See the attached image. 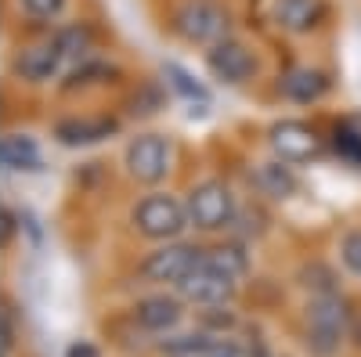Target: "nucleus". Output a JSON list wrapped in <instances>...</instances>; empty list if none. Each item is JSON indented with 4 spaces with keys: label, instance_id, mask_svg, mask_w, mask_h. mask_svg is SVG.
<instances>
[{
    "label": "nucleus",
    "instance_id": "obj_1",
    "mask_svg": "<svg viewBox=\"0 0 361 357\" xmlns=\"http://www.w3.org/2000/svg\"><path fill=\"white\" fill-rule=\"evenodd\" d=\"M343 332H347V303L340 300L336 292L314 296L311 307H307V336H311V346L318 353H333L340 346Z\"/></svg>",
    "mask_w": 361,
    "mask_h": 357
},
{
    "label": "nucleus",
    "instance_id": "obj_2",
    "mask_svg": "<svg viewBox=\"0 0 361 357\" xmlns=\"http://www.w3.org/2000/svg\"><path fill=\"white\" fill-rule=\"evenodd\" d=\"M177 33L188 44L217 47V44L228 40V15L214 4H206V0H195V4L177 11Z\"/></svg>",
    "mask_w": 361,
    "mask_h": 357
},
{
    "label": "nucleus",
    "instance_id": "obj_3",
    "mask_svg": "<svg viewBox=\"0 0 361 357\" xmlns=\"http://www.w3.org/2000/svg\"><path fill=\"white\" fill-rule=\"evenodd\" d=\"M185 220H188V213L180 210V202H173L170 195H148L134 210V224L148 238H177L185 231Z\"/></svg>",
    "mask_w": 361,
    "mask_h": 357
},
{
    "label": "nucleus",
    "instance_id": "obj_4",
    "mask_svg": "<svg viewBox=\"0 0 361 357\" xmlns=\"http://www.w3.org/2000/svg\"><path fill=\"white\" fill-rule=\"evenodd\" d=\"M188 217L202 231H217L235 217V199L221 181H206V184L192 188V195H188Z\"/></svg>",
    "mask_w": 361,
    "mask_h": 357
},
{
    "label": "nucleus",
    "instance_id": "obj_5",
    "mask_svg": "<svg viewBox=\"0 0 361 357\" xmlns=\"http://www.w3.org/2000/svg\"><path fill=\"white\" fill-rule=\"evenodd\" d=\"M127 170L145 184H156L170 170V148L159 134H141L127 144Z\"/></svg>",
    "mask_w": 361,
    "mask_h": 357
},
{
    "label": "nucleus",
    "instance_id": "obj_6",
    "mask_svg": "<svg viewBox=\"0 0 361 357\" xmlns=\"http://www.w3.org/2000/svg\"><path fill=\"white\" fill-rule=\"evenodd\" d=\"M177 289L185 292L188 300H195V303H224L228 296L235 292V278L228 271H221L209 256H202V263Z\"/></svg>",
    "mask_w": 361,
    "mask_h": 357
},
{
    "label": "nucleus",
    "instance_id": "obj_7",
    "mask_svg": "<svg viewBox=\"0 0 361 357\" xmlns=\"http://www.w3.org/2000/svg\"><path fill=\"white\" fill-rule=\"evenodd\" d=\"M206 69L214 73V80L221 83H246L253 73H257V58L250 54L246 44H238V40H224L217 47H209L206 54Z\"/></svg>",
    "mask_w": 361,
    "mask_h": 357
},
{
    "label": "nucleus",
    "instance_id": "obj_8",
    "mask_svg": "<svg viewBox=\"0 0 361 357\" xmlns=\"http://www.w3.org/2000/svg\"><path fill=\"white\" fill-rule=\"evenodd\" d=\"M199 263H202V249H195V246H163L145 260V275L152 282L180 285Z\"/></svg>",
    "mask_w": 361,
    "mask_h": 357
},
{
    "label": "nucleus",
    "instance_id": "obj_9",
    "mask_svg": "<svg viewBox=\"0 0 361 357\" xmlns=\"http://www.w3.org/2000/svg\"><path fill=\"white\" fill-rule=\"evenodd\" d=\"M271 144H275V152L282 156V163H300V159H311L322 141L311 127L296 123V119H286V123H275L271 127Z\"/></svg>",
    "mask_w": 361,
    "mask_h": 357
},
{
    "label": "nucleus",
    "instance_id": "obj_10",
    "mask_svg": "<svg viewBox=\"0 0 361 357\" xmlns=\"http://www.w3.org/2000/svg\"><path fill=\"white\" fill-rule=\"evenodd\" d=\"M62 62H66V58H62V51H58L54 40H51V44H33V47H25V51L15 58V73H18L22 80L40 83V80H51Z\"/></svg>",
    "mask_w": 361,
    "mask_h": 357
},
{
    "label": "nucleus",
    "instance_id": "obj_11",
    "mask_svg": "<svg viewBox=\"0 0 361 357\" xmlns=\"http://www.w3.org/2000/svg\"><path fill=\"white\" fill-rule=\"evenodd\" d=\"M325 91H329L325 73H322V69H311V65L293 69V73L282 80V94H286L289 101H296V105H311V101H318Z\"/></svg>",
    "mask_w": 361,
    "mask_h": 357
},
{
    "label": "nucleus",
    "instance_id": "obj_12",
    "mask_svg": "<svg viewBox=\"0 0 361 357\" xmlns=\"http://www.w3.org/2000/svg\"><path fill=\"white\" fill-rule=\"evenodd\" d=\"M112 130H116L112 119H62L54 127V137L69 148H83V144H94V141L109 137Z\"/></svg>",
    "mask_w": 361,
    "mask_h": 357
},
{
    "label": "nucleus",
    "instance_id": "obj_13",
    "mask_svg": "<svg viewBox=\"0 0 361 357\" xmlns=\"http://www.w3.org/2000/svg\"><path fill=\"white\" fill-rule=\"evenodd\" d=\"M275 18L289 33H307L322 18V0H275Z\"/></svg>",
    "mask_w": 361,
    "mask_h": 357
},
{
    "label": "nucleus",
    "instance_id": "obj_14",
    "mask_svg": "<svg viewBox=\"0 0 361 357\" xmlns=\"http://www.w3.org/2000/svg\"><path fill=\"white\" fill-rule=\"evenodd\" d=\"M0 163L8 170H40V148L29 134H8L0 141Z\"/></svg>",
    "mask_w": 361,
    "mask_h": 357
},
{
    "label": "nucleus",
    "instance_id": "obj_15",
    "mask_svg": "<svg viewBox=\"0 0 361 357\" xmlns=\"http://www.w3.org/2000/svg\"><path fill=\"white\" fill-rule=\"evenodd\" d=\"M180 311L173 300H166V296H152V300H141L137 303V321L145 325V329H152V332H163L170 329V325H177Z\"/></svg>",
    "mask_w": 361,
    "mask_h": 357
},
{
    "label": "nucleus",
    "instance_id": "obj_16",
    "mask_svg": "<svg viewBox=\"0 0 361 357\" xmlns=\"http://www.w3.org/2000/svg\"><path fill=\"white\" fill-rule=\"evenodd\" d=\"M257 184L271 195V199H289L296 192V177L286 163H260L257 170Z\"/></svg>",
    "mask_w": 361,
    "mask_h": 357
},
{
    "label": "nucleus",
    "instance_id": "obj_17",
    "mask_svg": "<svg viewBox=\"0 0 361 357\" xmlns=\"http://www.w3.org/2000/svg\"><path fill=\"white\" fill-rule=\"evenodd\" d=\"M333 148L340 152V159H347L350 166H357V170H361V134H357V130L340 127V130H336V137H333Z\"/></svg>",
    "mask_w": 361,
    "mask_h": 357
},
{
    "label": "nucleus",
    "instance_id": "obj_18",
    "mask_svg": "<svg viewBox=\"0 0 361 357\" xmlns=\"http://www.w3.org/2000/svg\"><path fill=\"white\" fill-rule=\"evenodd\" d=\"M166 80H170V87H173L177 94L206 101V87H202V83H195V80H192V73H185L180 65H166Z\"/></svg>",
    "mask_w": 361,
    "mask_h": 357
},
{
    "label": "nucleus",
    "instance_id": "obj_19",
    "mask_svg": "<svg viewBox=\"0 0 361 357\" xmlns=\"http://www.w3.org/2000/svg\"><path fill=\"white\" fill-rule=\"evenodd\" d=\"M209 260H214L221 271H228L231 278H238V275L246 271V256L238 253L235 246H221V249H214V253H209Z\"/></svg>",
    "mask_w": 361,
    "mask_h": 357
},
{
    "label": "nucleus",
    "instance_id": "obj_20",
    "mask_svg": "<svg viewBox=\"0 0 361 357\" xmlns=\"http://www.w3.org/2000/svg\"><path fill=\"white\" fill-rule=\"evenodd\" d=\"M58 51H62V58H83L87 54V33L83 29H66V33L54 37Z\"/></svg>",
    "mask_w": 361,
    "mask_h": 357
},
{
    "label": "nucleus",
    "instance_id": "obj_21",
    "mask_svg": "<svg viewBox=\"0 0 361 357\" xmlns=\"http://www.w3.org/2000/svg\"><path fill=\"white\" fill-rule=\"evenodd\" d=\"M340 256H343V263L350 267V271L361 278V231H350L347 238H343V246H340Z\"/></svg>",
    "mask_w": 361,
    "mask_h": 357
},
{
    "label": "nucleus",
    "instance_id": "obj_22",
    "mask_svg": "<svg viewBox=\"0 0 361 357\" xmlns=\"http://www.w3.org/2000/svg\"><path fill=\"white\" fill-rule=\"evenodd\" d=\"M22 8L33 18H58L66 8V0H22Z\"/></svg>",
    "mask_w": 361,
    "mask_h": 357
},
{
    "label": "nucleus",
    "instance_id": "obj_23",
    "mask_svg": "<svg viewBox=\"0 0 361 357\" xmlns=\"http://www.w3.org/2000/svg\"><path fill=\"white\" fill-rule=\"evenodd\" d=\"M11 220H15V217H11L8 210L0 213V238H8V234H11Z\"/></svg>",
    "mask_w": 361,
    "mask_h": 357
},
{
    "label": "nucleus",
    "instance_id": "obj_24",
    "mask_svg": "<svg viewBox=\"0 0 361 357\" xmlns=\"http://www.w3.org/2000/svg\"><path fill=\"white\" fill-rule=\"evenodd\" d=\"M69 357H94V350H90L87 343H76V346L69 350Z\"/></svg>",
    "mask_w": 361,
    "mask_h": 357
},
{
    "label": "nucleus",
    "instance_id": "obj_25",
    "mask_svg": "<svg viewBox=\"0 0 361 357\" xmlns=\"http://www.w3.org/2000/svg\"><path fill=\"white\" fill-rule=\"evenodd\" d=\"M350 332H354V339H357V346H361V314L350 321Z\"/></svg>",
    "mask_w": 361,
    "mask_h": 357
}]
</instances>
